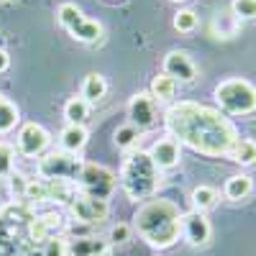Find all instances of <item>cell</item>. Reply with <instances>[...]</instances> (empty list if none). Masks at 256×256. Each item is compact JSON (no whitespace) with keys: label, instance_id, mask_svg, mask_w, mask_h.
Wrapping results in <instances>:
<instances>
[{"label":"cell","instance_id":"1","mask_svg":"<svg viewBox=\"0 0 256 256\" xmlns=\"http://www.w3.org/2000/svg\"><path fill=\"white\" fill-rule=\"evenodd\" d=\"M164 128L169 138L202 156H228L233 144L238 141L236 126L220 110L192 100L174 102L164 113Z\"/></svg>","mask_w":256,"mask_h":256},{"label":"cell","instance_id":"2","mask_svg":"<svg viewBox=\"0 0 256 256\" xmlns=\"http://www.w3.org/2000/svg\"><path fill=\"white\" fill-rule=\"evenodd\" d=\"M134 228L152 248H172L182 236V210L172 200H146L134 216Z\"/></svg>","mask_w":256,"mask_h":256},{"label":"cell","instance_id":"3","mask_svg":"<svg viewBox=\"0 0 256 256\" xmlns=\"http://www.w3.org/2000/svg\"><path fill=\"white\" fill-rule=\"evenodd\" d=\"M120 187L131 202H146L159 192L162 169L154 164L148 152H141V148L128 152L120 166Z\"/></svg>","mask_w":256,"mask_h":256},{"label":"cell","instance_id":"4","mask_svg":"<svg viewBox=\"0 0 256 256\" xmlns=\"http://www.w3.org/2000/svg\"><path fill=\"white\" fill-rule=\"evenodd\" d=\"M216 100L228 116H254L256 113V88L248 80L230 77L216 88Z\"/></svg>","mask_w":256,"mask_h":256},{"label":"cell","instance_id":"5","mask_svg":"<svg viewBox=\"0 0 256 256\" xmlns=\"http://www.w3.org/2000/svg\"><path fill=\"white\" fill-rule=\"evenodd\" d=\"M84 162L80 154H67V152H52L44 154L36 164V174L38 180H49V182H70L74 184L80 172H82Z\"/></svg>","mask_w":256,"mask_h":256},{"label":"cell","instance_id":"6","mask_svg":"<svg viewBox=\"0 0 256 256\" xmlns=\"http://www.w3.org/2000/svg\"><path fill=\"white\" fill-rule=\"evenodd\" d=\"M56 20L70 31V36L74 41H82V44H98L102 38V26L98 20L84 18L82 10L74 3H62L59 10H56Z\"/></svg>","mask_w":256,"mask_h":256},{"label":"cell","instance_id":"7","mask_svg":"<svg viewBox=\"0 0 256 256\" xmlns=\"http://www.w3.org/2000/svg\"><path fill=\"white\" fill-rule=\"evenodd\" d=\"M74 184H77L80 192H84V195L98 198V200H108L116 192V187H118V177L110 172L108 166L84 162V166H82V172H80Z\"/></svg>","mask_w":256,"mask_h":256},{"label":"cell","instance_id":"8","mask_svg":"<svg viewBox=\"0 0 256 256\" xmlns=\"http://www.w3.org/2000/svg\"><path fill=\"white\" fill-rule=\"evenodd\" d=\"M77 195V184L70 182H49V180H28L24 200L31 205L36 202H56V205H70Z\"/></svg>","mask_w":256,"mask_h":256},{"label":"cell","instance_id":"9","mask_svg":"<svg viewBox=\"0 0 256 256\" xmlns=\"http://www.w3.org/2000/svg\"><path fill=\"white\" fill-rule=\"evenodd\" d=\"M70 208V216L74 218V223H82V226H95V223H102L110 212V205L108 200H98V198H90L84 192L77 190V195L72 198V202L67 205Z\"/></svg>","mask_w":256,"mask_h":256},{"label":"cell","instance_id":"10","mask_svg":"<svg viewBox=\"0 0 256 256\" xmlns=\"http://www.w3.org/2000/svg\"><path fill=\"white\" fill-rule=\"evenodd\" d=\"M49 146H52V136L44 126H38V123H24L20 126V131L16 136V148H18L20 156H26V159L44 156Z\"/></svg>","mask_w":256,"mask_h":256},{"label":"cell","instance_id":"11","mask_svg":"<svg viewBox=\"0 0 256 256\" xmlns=\"http://www.w3.org/2000/svg\"><path fill=\"white\" fill-rule=\"evenodd\" d=\"M128 118H131V126H136L138 131H146L159 120V108L156 100L152 98V92H136L128 102Z\"/></svg>","mask_w":256,"mask_h":256},{"label":"cell","instance_id":"12","mask_svg":"<svg viewBox=\"0 0 256 256\" xmlns=\"http://www.w3.org/2000/svg\"><path fill=\"white\" fill-rule=\"evenodd\" d=\"M64 230H67V220H64L62 212H44V216H36L28 223V238L34 244H44L59 238Z\"/></svg>","mask_w":256,"mask_h":256},{"label":"cell","instance_id":"13","mask_svg":"<svg viewBox=\"0 0 256 256\" xmlns=\"http://www.w3.org/2000/svg\"><path fill=\"white\" fill-rule=\"evenodd\" d=\"M182 236L190 246H195V248L208 246V241L212 236V226L205 218V212H198V210L182 212Z\"/></svg>","mask_w":256,"mask_h":256},{"label":"cell","instance_id":"14","mask_svg":"<svg viewBox=\"0 0 256 256\" xmlns=\"http://www.w3.org/2000/svg\"><path fill=\"white\" fill-rule=\"evenodd\" d=\"M164 74L172 77L177 84H192L198 80V67L184 52H169L164 56Z\"/></svg>","mask_w":256,"mask_h":256},{"label":"cell","instance_id":"15","mask_svg":"<svg viewBox=\"0 0 256 256\" xmlns=\"http://www.w3.org/2000/svg\"><path fill=\"white\" fill-rule=\"evenodd\" d=\"M148 156L154 159V164L162 169V172H166V169H174L182 162V146L174 138L166 136V138L154 141V146L148 148Z\"/></svg>","mask_w":256,"mask_h":256},{"label":"cell","instance_id":"16","mask_svg":"<svg viewBox=\"0 0 256 256\" xmlns=\"http://www.w3.org/2000/svg\"><path fill=\"white\" fill-rule=\"evenodd\" d=\"M110 241L98 236H72L67 241V256H108Z\"/></svg>","mask_w":256,"mask_h":256},{"label":"cell","instance_id":"17","mask_svg":"<svg viewBox=\"0 0 256 256\" xmlns=\"http://www.w3.org/2000/svg\"><path fill=\"white\" fill-rule=\"evenodd\" d=\"M36 216H38L36 205H31L28 200H10L6 205H0V223H6V226L31 223Z\"/></svg>","mask_w":256,"mask_h":256},{"label":"cell","instance_id":"18","mask_svg":"<svg viewBox=\"0 0 256 256\" xmlns=\"http://www.w3.org/2000/svg\"><path fill=\"white\" fill-rule=\"evenodd\" d=\"M88 138H90V134L84 126H64L59 134V148L67 154H80L88 146Z\"/></svg>","mask_w":256,"mask_h":256},{"label":"cell","instance_id":"19","mask_svg":"<svg viewBox=\"0 0 256 256\" xmlns=\"http://www.w3.org/2000/svg\"><path fill=\"white\" fill-rule=\"evenodd\" d=\"M254 192V180L248 174H236V177H230L226 182V190H223V195L230 200V202H241L246 200L248 195Z\"/></svg>","mask_w":256,"mask_h":256},{"label":"cell","instance_id":"20","mask_svg":"<svg viewBox=\"0 0 256 256\" xmlns=\"http://www.w3.org/2000/svg\"><path fill=\"white\" fill-rule=\"evenodd\" d=\"M105 95H108V82H105V77L102 74H88L84 77V82H82V92H80V98L82 100H88L90 105L92 102H100Z\"/></svg>","mask_w":256,"mask_h":256},{"label":"cell","instance_id":"21","mask_svg":"<svg viewBox=\"0 0 256 256\" xmlns=\"http://www.w3.org/2000/svg\"><path fill=\"white\" fill-rule=\"evenodd\" d=\"M20 123V110L13 100H8L0 92V136H6L10 131H16V126Z\"/></svg>","mask_w":256,"mask_h":256},{"label":"cell","instance_id":"22","mask_svg":"<svg viewBox=\"0 0 256 256\" xmlns=\"http://www.w3.org/2000/svg\"><path fill=\"white\" fill-rule=\"evenodd\" d=\"M64 118L67 126H84V120L90 118V102L82 98H72L64 102Z\"/></svg>","mask_w":256,"mask_h":256},{"label":"cell","instance_id":"23","mask_svg":"<svg viewBox=\"0 0 256 256\" xmlns=\"http://www.w3.org/2000/svg\"><path fill=\"white\" fill-rule=\"evenodd\" d=\"M230 162H236L241 166H251L256 164V141L254 138H238L230 148Z\"/></svg>","mask_w":256,"mask_h":256},{"label":"cell","instance_id":"24","mask_svg":"<svg viewBox=\"0 0 256 256\" xmlns=\"http://www.w3.org/2000/svg\"><path fill=\"white\" fill-rule=\"evenodd\" d=\"M192 205H195V210L198 212H208V210H212L218 205V200H220V195H218V190L216 187H208V184H200V187H195L192 190Z\"/></svg>","mask_w":256,"mask_h":256},{"label":"cell","instance_id":"25","mask_svg":"<svg viewBox=\"0 0 256 256\" xmlns=\"http://www.w3.org/2000/svg\"><path fill=\"white\" fill-rule=\"evenodd\" d=\"M177 90H180V84L172 80V77H166L164 72L154 77L152 82V98L156 102H164V100H174L177 98Z\"/></svg>","mask_w":256,"mask_h":256},{"label":"cell","instance_id":"26","mask_svg":"<svg viewBox=\"0 0 256 256\" xmlns=\"http://www.w3.org/2000/svg\"><path fill=\"white\" fill-rule=\"evenodd\" d=\"M113 141H116V146L120 148V152H134V148H138V141H141V131L136 126H120L118 131H116V136H113Z\"/></svg>","mask_w":256,"mask_h":256},{"label":"cell","instance_id":"27","mask_svg":"<svg viewBox=\"0 0 256 256\" xmlns=\"http://www.w3.org/2000/svg\"><path fill=\"white\" fill-rule=\"evenodd\" d=\"M16 166V148L8 141H0V180H8Z\"/></svg>","mask_w":256,"mask_h":256},{"label":"cell","instance_id":"28","mask_svg":"<svg viewBox=\"0 0 256 256\" xmlns=\"http://www.w3.org/2000/svg\"><path fill=\"white\" fill-rule=\"evenodd\" d=\"M174 28L180 31V34H192L198 28V16H195V10H177V16H174Z\"/></svg>","mask_w":256,"mask_h":256},{"label":"cell","instance_id":"29","mask_svg":"<svg viewBox=\"0 0 256 256\" xmlns=\"http://www.w3.org/2000/svg\"><path fill=\"white\" fill-rule=\"evenodd\" d=\"M230 10L238 20H254L256 18V0H233Z\"/></svg>","mask_w":256,"mask_h":256},{"label":"cell","instance_id":"30","mask_svg":"<svg viewBox=\"0 0 256 256\" xmlns=\"http://www.w3.org/2000/svg\"><path fill=\"white\" fill-rule=\"evenodd\" d=\"M8 184H10V192L16 195V200H24V192H26L28 180H26L24 174H10V177H8Z\"/></svg>","mask_w":256,"mask_h":256},{"label":"cell","instance_id":"31","mask_svg":"<svg viewBox=\"0 0 256 256\" xmlns=\"http://www.w3.org/2000/svg\"><path fill=\"white\" fill-rule=\"evenodd\" d=\"M128 238H131V228H128L126 223H118L113 230H110V244H126Z\"/></svg>","mask_w":256,"mask_h":256},{"label":"cell","instance_id":"32","mask_svg":"<svg viewBox=\"0 0 256 256\" xmlns=\"http://www.w3.org/2000/svg\"><path fill=\"white\" fill-rule=\"evenodd\" d=\"M8 70H10V56H8L6 49H0V74L8 72Z\"/></svg>","mask_w":256,"mask_h":256},{"label":"cell","instance_id":"33","mask_svg":"<svg viewBox=\"0 0 256 256\" xmlns=\"http://www.w3.org/2000/svg\"><path fill=\"white\" fill-rule=\"evenodd\" d=\"M172 3H184V0H172Z\"/></svg>","mask_w":256,"mask_h":256},{"label":"cell","instance_id":"34","mask_svg":"<svg viewBox=\"0 0 256 256\" xmlns=\"http://www.w3.org/2000/svg\"><path fill=\"white\" fill-rule=\"evenodd\" d=\"M6 3H16V0H6Z\"/></svg>","mask_w":256,"mask_h":256}]
</instances>
